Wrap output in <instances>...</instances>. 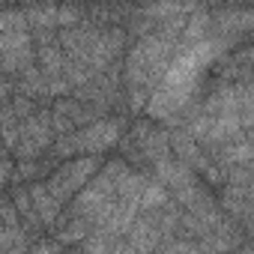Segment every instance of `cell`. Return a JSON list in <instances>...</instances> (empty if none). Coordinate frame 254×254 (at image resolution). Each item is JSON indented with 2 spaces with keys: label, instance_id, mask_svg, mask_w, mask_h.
<instances>
[{
  "label": "cell",
  "instance_id": "8992f818",
  "mask_svg": "<svg viewBox=\"0 0 254 254\" xmlns=\"http://www.w3.org/2000/svg\"><path fill=\"white\" fill-rule=\"evenodd\" d=\"M15 180V165L9 159H0V186H6Z\"/></svg>",
  "mask_w": 254,
  "mask_h": 254
},
{
  "label": "cell",
  "instance_id": "7a4b0ae2",
  "mask_svg": "<svg viewBox=\"0 0 254 254\" xmlns=\"http://www.w3.org/2000/svg\"><path fill=\"white\" fill-rule=\"evenodd\" d=\"M99 171V162L93 159V156H87L84 153V159H75V162H66L60 171H54L51 174V180L45 183L48 186V191L63 203V200H69L72 194H78L87 183H90V177Z\"/></svg>",
  "mask_w": 254,
  "mask_h": 254
},
{
  "label": "cell",
  "instance_id": "6da1fadb",
  "mask_svg": "<svg viewBox=\"0 0 254 254\" xmlns=\"http://www.w3.org/2000/svg\"><path fill=\"white\" fill-rule=\"evenodd\" d=\"M123 126L117 120H93L81 129L63 135L57 141V153L60 156H72V153H105L120 141Z\"/></svg>",
  "mask_w": 254,
  "mask_h": 254
},
{
  "label": "cell",
  "instance_id": "3957f363",
  "mask_svg": "<svg viewBox=\"0 0 254 254\" xmlns=\"http://www.w3.org/2000/svg\"><path fill=\"white\" fill-rule=\"evenodd\" d=\"M87 123H93V114L78 99L57 102L54 111H51V129H54V135H69V132L81 129V126H87Z\"/></svg>",
  "mask_w": 254,
  "mask_h": 254
},
{
  "label": "cell",
  "instance_id": "277c9868",
  "mask_svg": "<svg viewBox=\"0 0 254 254\" xmlns=\"http://www.w3.org/2000/svg\"><path fill=\"white\" fill-rule=\"evenodd\" d=\"M30 197H33V203H36V215H39V221H42V224H54V221L60 218L63 203L48 191V186L33 183V186H30Z\"/></svg>",
  "mask_w": 254,
  "mask_h": 254
},
{
  "label": "cell",
  "instance_id": "5b68a950",
  "mask_svg": "<svg viewBox=\"0 0 254 254\" xmlns=\"http://www.w3.org/2000/svg\"><path fill=\"white\" fill-rule=\"evenodd\" d=\"M0 248H24V239L18 230L6 227V230H0Z\"/></svg>",
  "mask_w": 254,
  "mask_h": 254
}]
</instances>
